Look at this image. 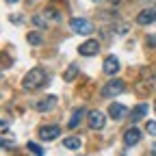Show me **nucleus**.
Instances as JSON below:
<instances>
[{"instance_id": "f257e3e1", "label": "nucleus", "mask_w": 156, "mask_h": 156, "mask_svg": "<svg viewBox=\"0 0 156 156\" xmlns=\"http://www.w3.org/2000/svg\"><path fill=\"white\" fill-rule=\"evenodd\" d=\"M48 80V76H46V72L41 69V67H33L26 76H24V80H22V87L26 89V91H35V89H39L44 83Z\"/></svg>"}, {"instance_id": "f03ea898", "label": "nucleus", "mask_w": 156, "mask_h": 156, "mask_svg": "<svg viewBox=\"0 0 156 156\" xmlns=\"http://www.w3.org/2000/svg\"><path fill=\"white\" fill-rule=\"evenodd\" d=\"M69 26H72L74 33H80V35H89V33L93 30L91 22H89V20H85V17H74L72 22H69Z\"/></svg>"}, {"instance_id": "7ed1b4c3", "label": "nucleus", "mask_w": 156, "mask_h": 156, "mask_svg": "<svg viewBox=\"0 0 156 156\" xmlns=\"http://www.w3.org/2000/svg\"><path fill=\"white\" fill-rule=\"evenodd\" d=\"M124 91V80H108L106 85H104V89H102V95L104 98H115V95H119Z\"/></svg>"}, {"instance_id": "20e7f679", "label": "nucleus", "mask_w": 156, "mask_h": 156, "mask_svg": "<svg viewBox=\"0 0 156 156\" xmlns=\"http://www.w3.org/2000/svg\"><path fill=\"white\" fill-rule=\"evenodd\" d=\"M78 52H80L83 56H93V54L100 52V44H98L95 39H87L85 44L78 46Z\"/></svg>"}, {"instance_id": "39448f33", "label": "nucleus", "mask_w": 156, "mask_h": 156, "mask_svg": "<svg viewBox=\"0 0 156 156\" xmlns=\"http://www.w3.org/2000/svg\"><path fill=\"white\" fill-rule=\"evenodd\" d=\"M87 119H89L91 130H102L104 128V113H100V111H91L87 115Z\"/></svg>"}, {"instance_id": "423d86ee", "label": "nucleus", "mask_w": 156, "mask_h": 156, "mask_svg": "<svg viewBox=\"0 0 156 156\" xmlns=\"http://www.w3.org/2000/svg\"><path fill=\"white\" fill-rule=\"evenodd\" d=\"M58 134H61V128L58 126H41L39 128V136H41L44 141H54Z\"/></svg>"}, {"instance_id": "0eeeda50", "label": "nucleus", "mask_w": 156, "mask_h": 156, "mask_svg": "<svg viewBox=\"0 0 156 156\" xmlns=\"http://www.w3.org/2000/svg\"><path fill=\"white\" fill-rule=\"evenodd\" d=\"M139 141H141V130H139V128L132 126V128H128V130L124 132V143H126L128 147H130V145H136Z\"/></svg>"}, {"instance_id": "6e6552de", "label": "nucleus", "mask_w": 156, "mask_h": 156, "mask_svg": "<svg viewBox=\"0 0 156 156\" xmlns=\"http://www.w3.org/2000/svg\"><path fill=\"white\" fill-rule=\"evenodd\" d=\"M152 22H156V9H143V11H139V15H136V24L145 26V24H152Z\"/></svg>"}, {"instance_id": "1a4fd4ad", "label": "nucleus", "mask_w": 156, "mask_h": 156, "mask_svg": "<svg viewBox=\"0 0 156 156\" xmlns=\"http://www.w3.org/2000/svg\"><path fill=\"white\" fill-rule=\"evenodd\" d=\"M108 115L113 117V119H115V122H122V119H124V117L128 115V108H126L124 104H115V102H113V104L108 106Z\"/></svg>"}, {"instance_id": "9d476101", "label": "nucleus", "mask_w": 156, "mask_h": 156, "mask_svg": "<svg viewBox=\"0 0 156 156\" xmlns=\"http://www.w3.org/2000/svg\"><path fill=\"white\" fill-rule=\"evenodd\" d=\"M56 106V95H48L46 100H39L37 104H35V108L39 111V113H48V111H52Z\"/></svg>"}, {"instance_id": "9b49d317", "label": "nucleus", "mask_w": 156, "mask_h": 156, "mask_svg": "<svg viewBox=\"0 0 156 156\" xmlns=\"http://www.w3.org/2000/svg\"><path fill=\"white\" fill-rule=\"evenodd\" d=\"M117 72H119V58H117V56H106V61H104V74L115 76Z\"/></svg>"}, {"instance_id": "f8f14e48", "label": "nucleus", "mask_w": 156, "mask_h": 156, "mask_svg": "<svg viewBox=\"0 0 156 156\" xmlns=\"http://www.w3.org/2000/svg\"><path fill=\"white\" fill-rule=\"evenodd\" d=\"M147 113V104H139V106H134L132 108V122H139V119H143V115Z\"/></svg>"}, {"instance_id": "ddd939ff", "label": "nucleus", "mask_w": 156, "mask_h": 156, "mask_svg": "<svg viewBox=\"0 0 156 156\" xmlns=\"http://www.w3.org/2000/svg\"><path fill=\"white\" fill-rule=\"evenodd\" d=\"M80 139H76V136H67V139H63V147H67V150H80Z\"/></svg>"}, {"instance_id": "4468645a", "label": "nucleus", "mask_w": 156, "mask_h": 156, "mask_svg": "<svg viewBox=\"0 0 156 156\" xmlns=\"http://www.w3.org/2000/svg\"><path fill=\"white\" fill-rule=\"evenodd\" d=\"M150 80H145V78H141L139 83H136V87H134V91L139 93V95H145V93H150Z\"/></svg>"}, {"instance_id": "2eb2a0df", "label": "nucleus", "mask_w": 156, "mask_h": 156, "mask_svg": "<svg viewBox=\"0 0 156 156\" xmlns=\"http://www.w3.org/2000/svg\"><path fill=\"white\" fill-rule=\"evenodd\" d=\"M141 78H145V80H154V78H156V65L143 67V69H141Z\"/></svg>"}, {"instance_id": "dca6fc26", "label": "nucleus", "mask_w": 156, "mask_h": 156, "mask_svg": "<svg viewBox=\"0 0 156 156\" xmlns=\"http://www.w3.org/2000/svg\"><path fill=\"white\" fill-rule=\"evenodd\" d=\"M76 76H78V65H74V63H72V65L67 67V72L63 74V80H67V83H69V80H74Z\"/></svg>"}, {"instance_id": "f3484780", "label": "nucleus", "mask_w": 156, "mask_h": 156, "mask_svg": "<svg viewBox=\"0 0 156 156\" xmlns=\"http://www.w3.org/2000/svg\"><path fill=\"white\" fill-rule=\"evenodd\" d=\"M83 117H85V111H83V108H80V111H76V113H74V117L69 119V124H67V126H69V128H76L78 124H80V119H83Z\"/></svg>"}, {"instance_id": "a211bd4d", "label": "nucleus", "mask_w": 156, "mask_h": 156, "mask_svg": "<svg viewBox=\"0 0 156 156\" xmlns=\"http://www.w3.org/2000/svg\"><path fill=\"white\" fill-rule=\"evenodd\" d=\"M28 44L30 46H41V35L39 33H28Z\"/></svg>"}, {"instance_id": "6ab92c4d", "label": "nucleus", "mask_w": 156, "mask_h": 156, "mask_svg": "<svg viewBox=\"0 0 156 156\" xmlns=\"http://www.w3.org/2000/svg\"><path fill=\"white\" fill-rule=\"evenodd\" d=\"M28 152H33V154H37V156H41V154H44V150L39 147L37 143H28Z\"/></svg>"}, {"instance_id": "aec40b11", "label": "nucleus", "mask_w": 156, "mask_h": 156, "mask_svg": "<svg viewBox=\"0 0 156 156\" xmlns=\"http://www.w3.org/2000/svg\"><path fill=\"white\" fill-rule=\"evenodd\" d=\"M145 130H147L152 136H156V122H147V124H145Z\"/></svg>"}, {"instance_id": "412c9836", "label": "nucleus", "mask_w": 156, "mask_h": 156, "mask_svg": "<svg viewBox=\"0 0 156 156\" xmlns=\"http://www.w3.org/2000/svg\"><path fill=\"white\" fill-rule=\"evenodd\" d=\"M33 22H35V24H37V26H44V24H46V20H44V17H41V15H37V17H35V20H33Z\"/></svg>"}, {"instance_id": "4be33fe9", "label": "nucleus", "mask_w": 156, "mask_h": 156, "mask_svg": "<svg viewBox=\"0 0 156 156\" xmlns=\"http://www.w3.org/2000/svg\"><path fill=\"white\" fill-rule=\"evenodd\" d=\"M147 46H154L156 48V35H150L147 37Z\"/></svg>"}, {"instance_id": "5701e85b", "label": "nucleus", "mask_w": 156, "mask_h": 156, "mask_svg": "<svg viewBox=\"0 0 156 156\" xmlns=\"http://www.w3.org/2000/svg\"><path fill=\"white\" fill-rule=\"evenodd\" d=\"M152 154H156V143H154V145H152Z\"/></svg>"}, {"instance_id": "b1692460", "label": "nucleus", "mask_w": 156, "mask_h": 156, "mask_svg": "<svg viewBox=\"0 0 156 156\" xmlns=\"http://www.w3.org/2000/svg\"><path fill=\"white\" fill-rule=\"evenodd\" d=\"M7 2H11V5H13V2H17V0H7Z\"/></svg>"}, {"instance_id": "393cba45", "label": "nucleus", "mask_w": 156, "mask_h": 156, "mask_svg": "<svg viewBox=\"0 0 156 156\" xmlns=\"http://www.w3.org/2000/svg\"><path fill=\"white\" fill-rule=\"evenodd\" d=\"M154 111H156V102H154Z\"/></svg>"}]
</instances>
